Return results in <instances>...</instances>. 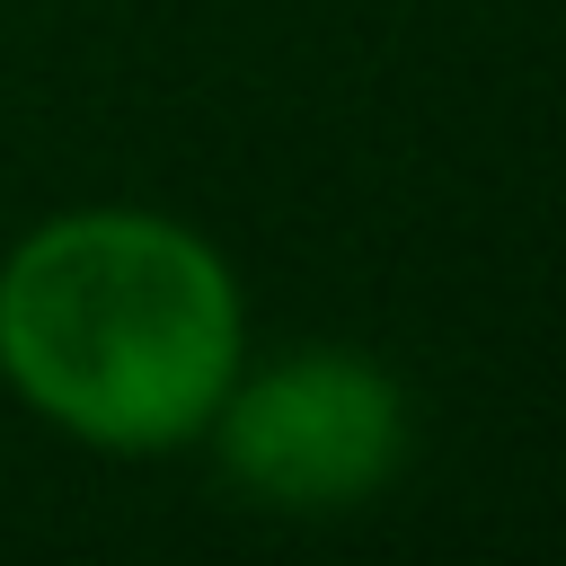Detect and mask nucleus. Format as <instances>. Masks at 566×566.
<instances>
[{
	"label": "nucleus",
	"mask_w": 566,
	"mask_h": 566,
	"mask_svg": "<svg viewBox=\"0 0 566 566\" xmlns=\"http://www.w3.org/2000/svg\"><path fill=\"white\" fill-rule=\"evenodd\" d=\"M221 478L265 513H354L407 469V389L354 345H292L283 363H239L212 407Z\"/></svg>",
	"instance_id": "nucleus-2"
},
{
	"label": "nucleus",
	"mask_w": 566,
	"mask_h": 566,
	"mask_svg": "<svg viewBox=\"0 0 566 566\" xmlns=\"http://www.w3.org/2000/svg\"><path fill=\"white\" fill-rule=\"evenodd\" d=\"M239 363V274L177 212L80 203L0 256V380L88 451L159 460L203 442Z\"/></svg>",
	"instance_id": "nucleus-1"
}]
</instances>
